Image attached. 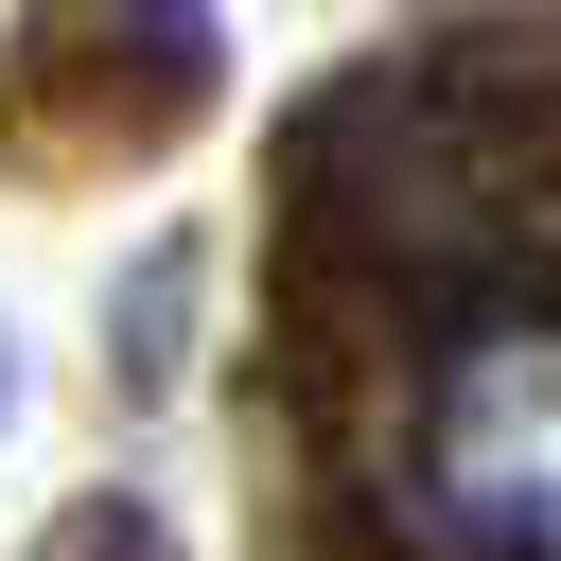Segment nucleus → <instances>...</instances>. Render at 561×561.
Wrapping results in <instances>:
<instances>
[{
	"instance_id": "f257e3e1",
	"label": "nucleus",
	"mask_w": 561,
	"mask_h": 561,
	"mask_svg": "<svg viewBox=\"0 0 561 561\" xmlns=\"http://www.w3.org/2000/svg\"><path fill=\"white\" fill-rule=\"evenodd\" d=\"M403 526L438 561H561V316H491L438 351L403 421Z\"/></svg>"
},
{
	"instance_id": "f03ea898",
	"label": "nucleus",
	"mask_w": 561,
	"mask_h": 561,
	"mask_svg": "<svg viewBox=\"0 0 561 561\" xmlns=\"http://www.w3.org/2000/svg\"><path fill=\"white\" fill-rule=\"evenodd\" d=\"M0 386H18V368H0Z\"/></svg>"
}]
</instances>
